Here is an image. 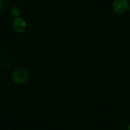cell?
<instances>
[{"label": "cell", "instance_id": "8", "mask_svg": "<svg viewBox=\"0 0 130 130\" xmlns=\"http://www.w3.org/2000/svg\"><path fill=\"white\" fill-rule=\"evenodd\" d=\"M0 1H1V0H0Z\"/></svg>", "mask_w": 130, "mask_h": 130}, {"label": "cell", "instance_id": "4", "mask_svg": "<svg viewBox=\"0 0 130 130\" xmlns=\"http://www.w3.org/2000/svg\"><path fill=\"white\" fill-rule=\"evenodd\" d=\"M21 11L17 6H14L11 10V15L14 17H18L20 15Z\"/></svg>", "mask_w": 130, "mask_h": 130}, {"label": "cell", "instance_id": "6", "mask_svg": "<svg viewBox=\"0 0 130 130\" xmlns=\"http://www.w3.org/2000/svg\"><path fill=\"white\" fill-rule=\"evenodd\" d=\"M127 129H129V130H130V124H129V126H128V127H127Z\"/></svg>", "mask_w": 130, "mask_h": 130}, {"label": "cell", "instance_id": "5", "mask_svg": "<svg viewBox=\"0 0 130 130\" xmlns=\"http://www.w3.org/2000/svg\"><path fill=\"white\" fill-rule=\"evenodd\" d=\"M3 2H1V1H0V9L3 7Z\"/></svg>", "mask_w": 130, "mask_h": 130}, {"label": "cell", "instance_id": "2", "mask_svg": "<svg viewBox=\"0 0 130 130\" xmlns=\"http://www.w3.org/2000/svg\"><path fill=\"white\" fill-rule=\"evenodd\" d=\"M129 5L128 0H115L113 3V9L117 13H121L128 9Z\"/></svg>", "mask_w": 130, "mask_h": 130}, {"label": "cell", "instance_id": "3", "mask_svg": "<svg viewBox=\"0 0 130 130\" xmlns=\"http://www.w3.org/2000/svg\"><path fill=\"white\" fill-rule=\"evenodd\" d=\"M26 22L20 17H15L12 22L13 29L17 32H22L26 29Z\"/></svg>", "mask_w": 130, "mask_h": 130}, {"label": "cell", "instance_id": "7", "mask_svg": "<svg viewBox=\"0 0 130 130\" xmlns=\"http://www.w3.org/2000/svg\"><path fill=\"white\" fill-rule=\"evenodd\" d=\"M128 9H129V11H130V4H129V7H128Z\"/></svg>", "mask_w": 130, "mask_h": 130}, {"label": "cell", "instance_id": "1", "mask_svg": "<svg viewBox=\"0 0 130 130\" xmlns=\"http://www.w3.org/2000/svg\"><path fill=\"white\" fill-rule=\"evenodd\" d=\"M29 77V72L24 68L15 70L11 76V79L16 84H24L27 82Z\"/></svg>", "mask_w": 130, "mask_h": 130}]
</instances>
